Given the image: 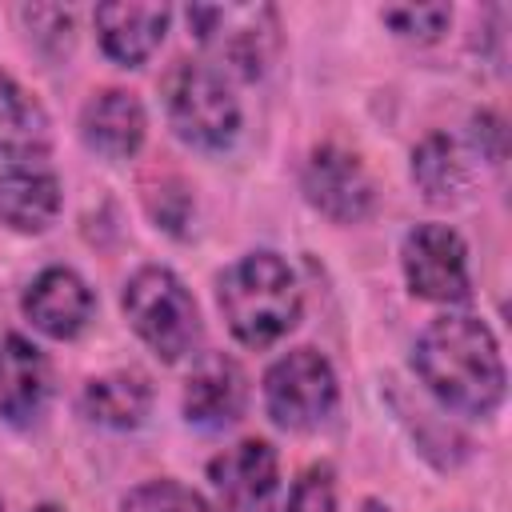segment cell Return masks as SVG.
Masks as SVG:
<instances>
[{
    "instance_id": "obj_13",
    "label": "cell",
    "mask_w": 512,
    "mask_h": 512,
    "mask_svg": "<svg viewBox=\"0 0 512 512\" xmlns=\"http://www.w3.org/2000/svg\"><path fill=\"white\" fill-rule=\"evenodd\" d=\"M148 132V116L136 92L128 88H104L96 92L80 112V136L92 152L108 160H128L140 152Z\"/></svg>"
},
{
    "instance_id": "obj_21",
    "label": "cell",
    "mask_w": 512,
    "mask_h": 512,
    "mask_svg": "<svg viewBox=\"0 0 512 512\" xmlns=\"http://www.w3.org/2000/svg\"><path fill=\"white\" fill-rule=\"evenodd\" d=\"M284 512H336V476L328 464H312L292 484Z\"/></svg>"
},
{
    "instance_id": "obj_4",
    "label": "cell",
    "mask_w": 512,
    "mask_h": 512,
    "mask_svg": "<svg viewBox=\"0 0 512 512\" xmlns=\"http://www.w3.org/2000/svg\"><path fill=\"white\" fill-rule=\"evenodd\" d=\"M164 112L172 132L204 152H224L240 132V104L212 64L180 60L164 76Z\"/></svg>"
},
{
    "instance_id": "obj_19",
    "label": "cell",
    "mask_w": 512,
    "mask_h": 512,
    "mask_svg": "<svg viewBox=\"0 0 512 512\" xmlns=\"http://www.w3.org/2000/svg\"><path fill=\"white\" fill-rule=\"evenodd\" d=\"M120 512H216L204 496H196L192 488H184L180 480H148L140 488H132L120 504Z\"/></svg>"
},
{
    "instance_id": "obj_2",
    "label": "cell",
    "mask_w": 512,
    "mask_h": 512,
    "mask_svg": "<svg viewBox=\"0 0 512 512\" xmlns=\"http://www.w3.org/2000/svg\"><path fill=\"white\" fill-rule=\"evenodd\" d=\"M216 304L228 320V332L248 348H268L284 340L300 320V284L284 256L248 252L224 268L216 284Z\"/></svg>"
},
{
    "instance_id": "obj_12",
    "label": "cell",
    "mask_w": 512,
    "mask_h": 512,
    "mask_svg": "<svg viewBox=\"0 0 512 512\" xmlns=\"http://www.w3.org/2000/svg\"><path fill=\"white\" fill-rule=\"evenodd\" d=\"M248 400V380L240 372V364L224 352H208L196 360L192 376L184 380V420L196 428H228L240 420Z\"/></svg>"
},
{
    "instance_id": "obj_23",
    "label": "cell",
    "mask_w": 512,
    "mask_h": 512,
    "mask_svg": "<svg viewBox=\"0 0 512 512\" xmlns=\"http://www.w3.org/2000/svg\"><path fill=\"white\" fill-rule=\"evenodd\" d=\"M0 512H4V504H0Z\"/></svg>"
},
{
    "instance_id": "obj_17",
    "label": "cell",
    "mask_w": 512,
    "mask_h": 512,
    "mask_svg": "<svg viewBox=\"0 0 512 512\" xmlns=\"http://www.w3.org/2000/svg\"><path fill=\"white\" fill-rule=\"evenodd\" d=\"M52 148V120L44 104L8 72H0V156L40 160Z\"/></svg>"
},
{
    "instance_id": "obj_6",
    "label": "cell",
    "mask_w": 512,
    "mask_h": 512,
    "mask_svg": "<svg viewBox=\"0 0 512 512\" xmlns=\"http://www.w3.org/2000/svg\"><path fill=\"white\" fill-rule=\"evenodd\" d=\"M340 404V384L332 364L316 348H292L264 372V408L272 424L288 432L320 428Z\"/></svg>"
},
{
    "instance_id": "obj_11",
    "label": "cell",
    "mask_w": 512,
    "mask_h": 512,
    "mask_svg": "<svg viewBox=\"0 0 512 512\" xmlns=\"http://www.w3.org/2000/svg\"><path fill=\"white\" fill-rule=\"evenodd\" d=\"M20 308H24V316L36 332H44L52 340H72L88 328L96 296L72 268H44L24 288Z\"/></svg>"
},
{
    "instance_id": "obj_1",
    "label": "cell",
    "mask_w": 512,
    "mask_h": 512,
    "mask_svg": "<svg viewBox=\"0 0 512 512\" xmlns=\"http://www.w3.org/2000/svg\"><path fill=\"white\" fill-rule=\"evenodd\" d=\"M412 368L424 388L460 416H492L504 400V360L492 328L480 316L448 312L432 320L416 348Z\"/></svg>"
},
{
    "instance_id": "obj_16",
    "label": "cell",
    "mask_w": 512,
    "mask_h": 512,
    "mask_svg": "<svg viewBox=\"0 0 512 512\" xmlns=\"http://www.w3.org/2000/svg\"><path fill=\"white\" fill-rule=\"evenodd\" d=\"M60 212V180L48 168L16 164L0 172V224L12 232H44Z\"/></svg>"
},
{
    "instance_id": "obj_22",
    "label": "cell",
    "mask_w": 512,
    "mask_h": 512,
    "mask_svg": "<svg viewBox=\"0 0 512 512\" xmlns=\"http://www.w3.org/2000/svg\"><path fill=\"white\" fill-rule=\"evenodd\" d=\"M36 512H64V508H56V504H40Z\"/></svg>"
},
{
    "instance_id": "obj_14",
    "label": "cell",
    "mask_w": 512,
    "mask_h": 512,
    "mask_svg": "<svg viewBox=\"0 0 512 512\" xmlns=\"http://www.w3.org/2000/svg\"><path fill=\"white\" fill-rule=\"evenodd\" d=\"M96 36L108 60L124 68H140L168 32V4H100L96 8Z\"/></svg>"
},
{
    "instance_id": "obj_5",
    "label": "cell",
    "mask_w": 512,
    "mask_h": 512,
    "mask_svg": "<svg viewBox=\"0 0 512 512\" xmlns=\"http://www.w3.org/2000/svg\"><path fill=\"white\" fill-rule=\"evenodd\" d=\"M188 28L196 44L216 60V72L256 80L276 52V8L268 4H192Z\"/></svg>"
},
{
    "instance_id": "obj_20",
    "label": "cell",
    "mask_w": 512,
    "mask_h": 512,
    "mask_svg": "<svg viewBox=\"0 0 512 512\" xmlns=\"http://www.w3.org/2000/svg\"><path fill=\"white\" fill-rule=\"evenodd\" d=\"M380 16H384V24H388L396 36L420 40V44L436 40V36L452 24V8H448V4H396V8H384Z\"/></svg>"
},
{
    "instance_id": "obj_7",
    "label": "cell",
    "mask_w": 512,
    "mask_h": 512,
    "mask_svg": "<svg viewBox=\"0 0 512 512\" xmlns=\"http://www.w3.org/2000/svg\"><path fill=\"white\" fill-rule=\"evenodd\" d=\"M400 268L420 300L464 304L472 296L468 248L448 224H416L400 244Z\"/></svg>"
},
{
    "instance_id": "obj_18",
    "label": "cell",
    "mask_w": 512,
    "mask_h": 512,
    "mask_svg": "<svg viewBox=\"0 0 512 512\" xmlns=\"http://www.w3.org/2000/svg\"><path fill=\"white\" fill-rule=\"evenodd\" d=\"M412 180L424 192V200H432V204H456L468 192V184H472L468 160H464L460 144L452 136H444V132H432V136H424L416 144V152H412Z\"/></svg>"
},
{
    "instance_id": "obj_15",
    "label": "cell",
    "mask_w": 512,
    "mask_h": 512,
    "mask_svg": "<svg viewBox=\"0 0 512 512\" xmlns=\"http://www.w3.org/2000/svg\"><path fill=\"white\" fill-rule=\"evenodd\" d=\"M152 408V384L136 368H116L104 376H92L80 392V412L100 428H140Z\"/></svg>"
},
{
    "instance_id": "obj_9",
    "label": "cell",
    "mask_w": 512,
    "mask_h": 512,
    "mask_svg": "<svg viewBox=\"0 0 512 512\" xmlns=\"http://www.w3.org/2000/svg\"><path fill=\"white\" fill-rule=\"evenodd\" d=\"M208 480L216 492V512H276L280 460L260 436H248L208 460Z\"/></svg>"
},
{
    "instance_id": "obj_10",
    "label": "cell",
    "mask_w": 512,
    "mask_h": 512,
    "mask_svg": "<svg viewBox=\"0 0 512 512\" xmlns=\"http://www.w3.org/2000/svg\"><path fill=\"white\" fill-rule=\"evenodd\" d=\"M52 392L48 356L20 332L0 336V416L12 428H28L40 420Z\"/></svg>"
},
{
    "instance_id": "obj_8",
    "label": "cell",
    "mask_w": 512,
    "mask_h": 512,
    "mask_svg": "<svg viewBox=\"0 0 512 512\" xmlns=\"http://www.w3.org/2000/svg\"><path fill=\"white\" fill-rule=\"evenodd\" d=\"M304 196L316 212H324L336 224H360L376 208V184L364 168V160L340 144H320L304 160Z\"/></svg>"
},
{
    "instance_id": "obj_3",
    "label": "cell",
    "mask_w": 512,
    "mask_h": 512,
    "mask_svg": "<svg viewBox=\"0 0 512 512\" xmlns=\"http://www.w3.org/2000/svg\"><path fill=\"white\" fill-rule=\"evenodd\" d=\"M120 308L132 332L168 364L200 344V308L184 288V280L160 264H148L128 276Z\"/></svg>"
}]
</instances>
